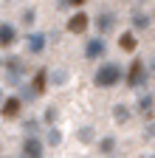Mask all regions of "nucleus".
<instances>
[{
	"label": "nucleus",
	"mask_w": 155,
	"mask_h": 158,
	"mask_svg": "<svg viewBox=\"0 0 155 158\" xmlns=\"http://www.w3.org/2000/svg\"><path fill=\"white\" fill-rule=\"evenodd\" d=\"M119 79H121V68L116 62H104L96 71V85L99 88H113V85H119Z\"/></svg>",
	"instance_id": "obj_1"
},
{
	"label": "nucleus",
	"mask_w": 155,
	"mask_h": 158,
	"mask_svg": "<svg viewBox=\"0 0 155 158\" xmlns=\"http://www.w3.org/2000/svg\"><path fill=\"white\" fill-rule=\"evenodd\" d=\"M88 26H90V17H88L85 11L73 14V17L68 20V31H71V34H85V31H88Z\"/></svg>",
	"instance_id": "obj_2"
},
{
	"label": "nucleus",
	"mask_w": 155,
	"mask_h": 158,
	"mask_svg": "<svg viewBox=\"0 0 155 158\" xmlns=\"http://www.w3.org/2000/svg\"><path fill=\"white\" fill-rule=\"evenodd\" d=\"M141 79H144V65H141V59H135V62L130 65V73H127V85L135 88Z\"/></svg>",
	"instance_id": "obj_3"
},
{
	"label": "nucleus",
	"mask_w": 155,
	"mask_h": 158,
	"mask_svg": "<svg viewBox=\"0 0 155 158\" xmlns=\"http://www.w3.org/2000/svg\"><path fill=\"white\" fill-rule=\"evenodd\" d=\"M0 113H3V118H14L17 113H20V99H17V96L6 99V102H3V107H0Z\"/></svg>",
	"instance_id": "obj_4"
},
{
	"label": "nucleus",
	"mask_w": 155,
	"mask_h": 158,
	"mask_svg": "<svg viewBox=\"0 0 155 158\" xmlns=\"http://www.w3.org/2000/svg\"><path fill=\"white\" fill-rule=\"evenodd\" d=\"M14 26H9V23H0V45H11L14 43Z\"/></svg>",
	"instance_id": "obj_5"
},
{
	"label": "nucleus",
	"mask_w": 155,
	"mask_h": 158,
	"mask_svg": "<svg viewBox=\"0 0 155 158\" xmlns=\"http://www.w3.org/2000/svg\"><path fill=\"white\" fill-rule=\"evenodd\" d=\"M119 45H121V51H135L138 40H135V34H133V31H124V34L119 37Z\"/></svg>",
	"instance_id": "obj_6"
},
{
	"label": "nucleus",
	"mask_w": 155,
	"mask_h": 158,
	"mask_svg": "<svg viewBox=\"0 0 155 158\" xmlns=\"http://www.w3.org/2000/svg\"><path fill=\"white\" fill-rule=\"evenodd\" d=\"M23 152L31 155V158H37V155H43V147H40V141H37V138H28V141L23 144Z\"/></svg>",
	"instance_id": "obj_7"
},
{
	"label": "nucleus",
	"mask_w": 155,
	"mask_h": 158,
	"mask_svg": "<svg viewBox=\"0 0 155 158\" xmlns=\"http://www.w3.org/2000/svg\"><path fill=\"white\" fill-rule=\"evenodd\" d=\"M102 51H104V45H102V40H93V43L88 45V56H90V59H93V56H99Z\"/></svg>",
	"instance_id": "obj_8"
},
{
	"label": "nucleus",
	"mask_w": 155,
	"mask_h": 158,
	"mask_svg": "<svg viewBox=\"0 0 155 158\" xmlns=\"http://www.w3.org/2000/svg\"><path fill=\"white\" fill-rule=\"evenodd\" d=\"M34 90H37V93L45 90V71H40V73L34 76Z\"/></svg>",
	"instance_id": "obj_9"
},
{
	"label": "nucleus",
	"mask_w": 155,
	"mask_h": 158,
	"mask_svg": "<svg viewBox=\"0 0 155 158\" xmlns=\"http://www.w3.org/2000/svg\"><path fill=\"white\" fill-rule=\"evenodd\" d=\"M28 40H31V51H43V45H45V43H43V40H45L43 34H34V37H28Z\"/></svg>",
	"instance_id": "obj_10"
},
{
	"label": "nucleus",
	"mask_w": 155,
	"mask_h": 158,
	"mask_svg": "<svg viewBox=\"0 0 155 158\" xmlns=\"http://www.w3.org/2000/svg\"><path fill=\"white\" fill-rule=\"evenodd\" d=\"M133 23L138 26V28H144V26H147V17H144V14H135V17H133Z\"/></svg>",
	"instance_id": "obj_11"
},
{
	"label": "nucleus",
	"mask_w": 155,
	"mask_h": 158,
	"mask_svg": "<svg viewBox=\"0 0 155 158\" xmlns=\"http://www.w3.org/2000/svg\"><path fill=\"white\" fill-rule=\"evenodd\" d=\"M68 3H73V6H82V3H85V0H68Z\"/></svg>",
	"instance_id": "obj_12"
}]
</instances>
